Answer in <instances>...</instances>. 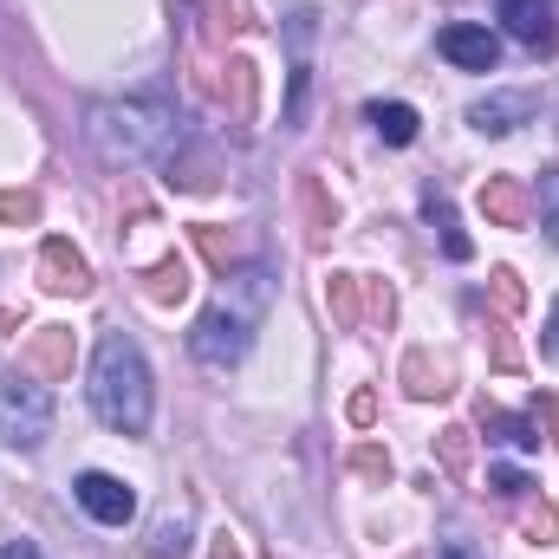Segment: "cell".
Here are the masks:
<instances>
[{
    "label": "cell",
    "instance_id": "52a82bcc",
    "mask_svg": "<svg viewBox=\"0 0 559 559\" xmlns=\"http://www.w3.org/2000/svg\"><path fill=\"white\" fill-rule=\"evenodd\" d=\"M20 371L39 378V384H66V378H72V332H66V325H39V332L20 345Z\"/></svg>",
    "mask_w": 559,
    "mask_h": 559
},
{
    "label": "cell",
    "instance_id": "d6a6232c",
    "mask_svg": "<svg viewBox=\"0 0 559 559\" xmlns=\"http://www.w3.org/2000/svg\"><path fill=\"white\" fill-rule=\"evenodd\" d=\"M436 559H488V554H475V547H462V540H449V547H442Z\"/></svg>",
    "mask_w": 559,
    "mask_h": 559
},
{
    "label": "cell",
    "instance_id": "3957f363",
    "mask_svg": "<svg viewBox=\"0 0 559 559\" xmlns=\"http://www.w3.org/2000/svg\"><path fill=\"white\" fill-rule=\"evenodd\" d=\"M46 436H52V391L39 378H26V371L0 378V442L20 449V455H33Z\"/></svg>",
    "mask_w": 559,
    "mask_h": 559
},
{
    "label": "cell",
    "instance_id": "277c9868",
    "mask_svg": "<svg viewBox=\"0 0 559 559\" xmlns=\"http://www.w3.org/2000/svg\"><path fill=\"white\" fill-rule=\"evenodd\" d=\"M248 345H254V312L235 306V299H215V306L195 319V332H189V352H195L209 371H235V365L248 358Z\"/></svg>",
    "mask_w": 559,
    "mask_h": 559
},
{
    "label": "cell",
    "instance_id": "7a4b0ae2",
    "mask_svg": "<svg viewBox=\"0 0 559 559\" xmlns=\"http://www.w3.org/2000/svg\"><path fill=\"white\" fill-rule=\"evenodd\" d=\"M85 118H92V143L111 163H150V156H169L182 143L176 105L156 98V92H143V98H98Z\"/></svg>",
    "mask_w": 559,
    "mask_h": 559
},
{
    "label": "cell",
    "instance_id": "836d02e7",
    "mask_svg": "<svg viewBox=\"0 0 559 559\" xmlns=\"http://www.w3.org/2000/svg\"><path fill=\"white\" fill-rule=\"evenodd\" d=\"M215 559H241V547H235V540L222 534V540H215Z\"/></svg>",
    "mask_w": 559,
    "mask_h": 559
},
{
    "label": "cell",
    "instance_id": "9c48e42d",
    "mask_svg": "<svg viewBox=\"0 0 559 559\" xmlns=\"http://www.w3.org/2000/svg\"><path fill=\"white\" fill-rule=\"evenodd\" d=\"M481 215H488L495 228H527V222H534L527 182H521V176H488V182H481Z\"/></svg>",
    "mask_w": 559,
    "mask_h": 559
},
{
    "label": "cell",
    "instance_id": "6da1fadb",
    "mask_svg": "<svg viewBox=\"0 0 559 559\" xmlns=\"http://www.w3.org/2000/svg\"><path fill=\"white\" fill-rule=\"evenodd\" d=\"M92 411H98L105 429H118V436H143L150 429L156 391H150V365H143L131 332H105L98 338V358H92Z\"/></svg>",
    "mask_w": 559,
    "mask_h": 559
},
{
    "label": "cell",
    "instance_id": "4fadbf2b",
    "mask_svg": "<svg viewBox=\"0 0 559 559\" xmlns=\"http://www.w3.org/2000/svg\"><path fill=\"white\" fill-rule=\"evenodd\" d=\"M143 559H189V508H163L156 514Z\"/></svg>",
    "mask_w": 559,
    "mask_h": 559
},
{
    "label": "cell",
    "instance_id": "d4e9b609",
    "mask_svg": "<svg viewBox=\"0 0 559 559\" xmlns=\"http://www.w3.org/2000/svg\"><path fill=\"white\" fill-rule=\"evenodd\" d=\"M495 293H501V306H508V312H521V306H527V286H521L514 267H495Z\"/></svg>",
    "mask_w": 559,
    "mask_h": 559
},
{
    "label": "cell",
    "instance_id": "9a60e30c",
    "mask_svg": "<svg viewBox=\"0 0 559 559\" xmlns=\"http://www.w3.org/2000/svg\"><path fill=\"white\" fill-rule=\"evenodd\" d=\"M481 423H488V436L508 442V449H540V417H508V411H488V404H481Z\"/></svg>",
    "mask_w": 559,
    "mask_h": 559
},
{
    "label": "cell",
    "instance_id": "e0dca14e",
    "mask_svg": "<svg viewBox=\"0 0 559 559\" xmlns=\"http://www.w3.org/2000/svg\"><path fill=\"white\" fill-rule=\"evenodd\" d=\"M365 118L378 124V138L384 143H417V111H411V105H384V98H378Z\"/></svg>",
    "mask_w": 559,
    "mask_h": 559
},
{
    "label": "cell",
    "instance_id": "ac0fdd59",
    "mask_svg": "<svg viewBox=\"0 0 559 559\" xmlns=\"http://www.w3.org/2000/svg\"><path fill=\"white\" fill-rule=\"evenodd\" d=\"M143 293H150V299H156V306H176V299H182V293H189V267H182V261H176V254H169V261H163V267H156V274H150V286H143Z\"/></svg>",
    "mask_w": 559,
    "mask_h": 559
},
{
    "label": "cell",
    "instance_id": "44dd1931",
    "mask_svg": "<svg viewBox=\"0 0 559 559\" xmlns=\"http://www.w3.org/2000/svg\"><path fill=\"white\" fill-rule=\"evenodd\" d=\"M0 222H7V228L39 222V195H33V189H0Z\"/></svg>",
    "mask_w": 559,
    "mask_h": 559
},
{
    "label": "cell",
    "instance_id": "1f68e13d",
    "mask_svg": "<svg viewBox=\"0 0 559 559\" xmlns=\"http://www.w3.org/2000/svg\"><path fill=\"white\" fill-rule=\"evenodd\" d=\"M540 352L559 365V306H554V319H547V338H540Z\"/></svg>",
    "mask_w": 559,
    "mask_h": 559
},
{
    "label": "cell",
    "instance_id": "83f0119b",
    "mask_svg": "<svg viewBox=\"0 0 559 559\" xmlns=\"http://www.w3.org/2000/svg\"><path fill=\"white\" fill-rule=\"evenodd\" d=\"M495 365H501V371H514V365H521V352H514L508 325H495Z\"/></svg>",
    "mask_w": 559,
    "mask_h": 559
},
{
    "label": "cell",
    "instance_id": "8fae6325",
    "mask_svg": "<svg viewBox=\"0 0 559 559\" xmlns=\"http://www.w3.org/2000/svg\"><path fill=\"white\" fill-rule=\"evenodd\" d=\"M501 26H508L521 46H534V52H547V46L559 39L554 0H501Z\"/></svg>",
    "mask_w": 559,
    "mask_h": 559
},
{
    "label": "cell",
    "instance_id": "4316f807",
    "mask_svg": "<svg viewBox=\"0 0 559 559\" xmlns=\"http://www.w3.org/2000/svg\"><path fill=\"white\" fill-rule=\"evenodd\" d=\"M306 215H312V241H325V228H332V209H325L319 182H306Z\"/></svg>",
    "mask_w": 559,
    "mask_h": 559
},
{
    "label": "cell",
    "instance_id": "f1b7e54d",
    "mask_svg": "<svg viewBox=\"0 0 559 559\" xmlns=\"http://www.w3.org/2000/svg\"><path fill=\"white\" fill-rule=\"evenodd\" d=\"M534 417H547V436L559 442V397H534Z\"/></svg>",
    "mask_w": 559,
    "mask_h": 559
},
{
    "label": "cell",
    "instance_id": "4dcf8cb0",
    "mask_svg": "<svg viewBox=\"0 0 559 559\" xmlns=\"http://www.w3.org/2000/svg\"><path fill=\"white\" fill-rule=\"evenodd\" d=\"M0 559H46V554H39L33 540H7V547H0Z\"/></svg>",
    "mask_w": 559,
    "mask_h": 559
},
{
    "label": "cell",
    "instance_id": "ba28073f",
    "mask_svg": "<svg viewBox=\"0 0 559 559\" xmlns=\"http://www.w3.org/2000/svg\"><path fill=\"white\" fill-rule=\"evenodd\" d=\"M39 286H46V293H72V299L92 293V267H85V254H79L72 241L52 235V241L39 248Z\"/></svg>",
    "mask_w": 559,
    "mask_h": 559
},
{
    "label": "cell",
    "instance_id": "7c38bea8",
    "mask_svg": "<svg viewBox=\"0 0 559 559\" xmlns=\"http://www.w3.org/2000/svg\"><path fill=\"white\" fill-rule=\"evenodd\" d=\"M404 391L423 397V404H429V397H449V391H455L449 358H436V352H411V358H404Z\"/></svg>",
    "mask_w": 559,
    "mask_h": 559
},
{
    "label": "cell",
    "instance_id": "cb8c5ba5",
    "mask_svg": "<svg viewBox=\"0 0 559 559\" xmlns=\"http://www.w3.org/2000/svg\"><path fill=\"white\" fill-rule=\"evenodd\" d=\"M534 195H540V228L559 241V169H547V176H540V189H534Z\"/></svg>",
    "mask_w": 559,
    "mask_h": 559
},
{
    "label": "cell",
    "instance_id": "5b68a950",
    "mask_svg": "<svg viewBox=\"0 0 559 559\" xmlns=\"http://www.w3.org/2000/svg\"><path fill=\"white\" fill-rule=\"evenodd\" d=\"M72 495H79V508H85L98 527H124V521L138 514V488L118 481V475H105V468H85V475L72 481Z\"/></svg>",
    "mask_w": 559,
    "mask_h": 559
},
{
    "label": "cell",
    "instance_id": "2e32d148",
    "mask_svg": "<svg viewBox=\"0 0 559 559\" xmlns=\"http://www.w3.org/2000/svg\"><path fill=\"white\" fill-rule=\"evenodd\" d=\"M358 293H365V280L358 274H332L325 280V306H332V319H338L345 332H358Z\"/></svg>",
    "mask_w": 559,
    "mask_h": 559
},
{
    "label": "cell",
    "instance_id": "8992f818",
    "mask_svg": "<svg viewBox=\"0 0 559 559\" xmlns=\"http://www.w3.org/2000/svg\"><path fill=\"white\" fill-rule=\"evenodd\" d=\"M436 52H442L449 66H462V72H495V66H501V39H495L488 26H475V20H449V26L436 33Z\"/></svg>",
    "mask_w": 559,
    "mask_h": 559
},
{
    "label": "cell",
    "instance_id": "ffe728a7",
    "mask_svg": "<svg viewBox=\"0 0 559 559\" xmlns=\"http://www.w3.org/2000/svg\"><path fill=\"white\" fill-rule=\"evenodd\" d=\"M436 455H442V468L462 481V475H468V429H462V423H449V429L436 436Z\"/></svg>",
    "mask_w": 559,
    "mask_h": 559
},
{
    "label": "cell",
    "instance_id": "d6986e66",
    "mask_svg": "<svg viewBox=\"0 0 559 559\" xmlns=\"http://www.w3.org/2000/svg\"><path fill=\"white\" fill-rule=\"evenodd\" d=\"M195 248H202V261H209L222 280L235 274V241H228L222 228H209V222H202V228H195Z\"/></svg>",
    "mask_w": 559,
    "mask_h": 559
},
{
    "label": "cell",
    "instance_id": "30bf717a",
    "mask_svg": "<svg viewBox=\"0 0 559 559\" xmlns=\"http://www.w3.org/2000/svg\"><path fill=\"white\" fill-rule=\"evenodd\" d=\"M527 118H534V92H495V98L468 105V124H475L481 138H508V131H521Z\"/></svg>",
    "mask_w": 559,
    "mask_h": 559
},
{
    "label": "cell",
    "instance_id": "5bb4252c",
    "mask_svg": "<svg viewBox=\"0 0 559 559\" xmlns=\"http://www.w3.org/2000/svg\"><path fill=\"white\" fill-rule=\"evenodd\" d=\"M423 215H429V222L442 228V254H449V261H468V254H475V248H468V235L455 228V209H449V195H442L436 182L423 189Z\"/></svg>",
    "mask_w": 559,
    "mask_h": 559
},
{
    "label": "cell",
    "instance_id": "603a6c76",
    "mask_svg": "<svg viewBox=\"0 0 559 559\" xmlns=\"http://www.w3.org/2000/svg\"><path fill=\"white\" fill-rule=\"evenodd\" d=\"M352 475H365V481H391V455L371 449V442H358V449H352Z\"/></svg>",
    "mask_w": 559,
    "mask_h": 559
},
{
    "label": "cell",
    "instance_id": "f546056e",
    "mask_svg": "<svg viewBox=\"0 0 559 559\" xmlns=\"http://www.w3.org/2000/svg\"><path fill=\"white\" fill-rule=\"evenodd\" d=\"M378 417V397H371V391H358V397H352V423H371Z\"/></svg>",
    "mask_w": 559,
    "mask_h": 559
},
{
    "label": "cell",
    "instance_id": "7402d4cb",
    "mask_svg": "<svg viewBox=\"0 0 559 559\" xmlns=\"http://www.w3.org/2000/svg\"><path fill=\"white\" fill-rule=\"evenodd\" d=\"M521 534H527L534 547H554V540H559V514L547 508V501H540V508H527V514H521Z\"/></svg>",
    "mask_w": 559,
    "mask_h": 559
},
{
    "label": "cell",
    "instance_id": "484cf974",
    "mask_svg": "<svg viewBox=\"0 0 559 559\" xmlns=\"http://www.w3.org/2000/svg\"><path fill=\"white\" fill-rule=\"evenodd\" d=\"M488 481H495V495H508V501H527V495H534V481H527L521 468H495Z\"/></svg>",
    "mask_w": 559,
    "mask_h": 559
}]
</instances>
